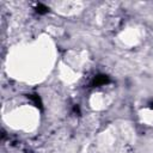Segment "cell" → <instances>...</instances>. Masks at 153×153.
Wrapping results in <instances>:
<instances>
[{"instance_id": "7a4b0ae2", "label": "cell", "mask_w": 153, "mask_h": 153, "mask_svg": "<svg viewBox=\"0 0 153 153\" xmlns=\"http://www.w3.org/2000/svg\"><path fill=\"white\" fill-rule=\"evenodd\" d=\"M48 11H49V8L43 4H38L36 6V12L39 14H45V13H48Z\"/></svg>"}, {"instance_id": "3957f363", "label": "cell", "mask_w": 153, "mask_h": 153, "mask_svg": "<svg viewBox=\"0 0 153 153\" xmlns=\"http://www.w3.org/2000/svg\"><path fill=\"white\" fill-rule=\"evenodd\" d=\"M30 99L33 102V104H35L36 106H38V108L42 106V102H41V99H39V97H38L37 94H31V96H30Z\"/></svg>"}, {"instance_id": "277c9868", "label": "cell", "mask_w": 153, "mask_h": 153, "mask_svg": "<svg viewBox=\"0 0 153 153\" xmlns=\"http://www.w3.org/2000/svg\"><path fill=\"white\" fill-rule=\"evenodd\" d=\"M151 108H152V109H153V103H151Z\"/></svg>"}, {"instance_id": "6da1fadb", "label": "cell", "mask_w": 153, "mask_h": 153, "mask_svg": "<svg viewBox=\"0 0 153 153\" xmlns=\"http://www.w3.org/2000/svg\"><path fill=\"white\" fill-rule=\"evenodd\" d=\"M110 81L109 76L108 75H104V74H99L97 76H94V79L92 80V86H100V85H105Z\"/></svg>"}]
</instances>
